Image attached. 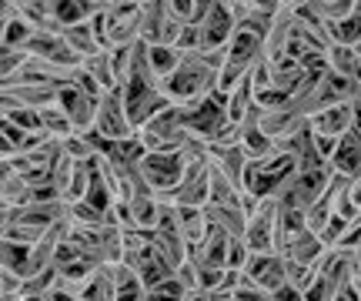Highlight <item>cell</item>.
Wrapping results in <instances>:
<instances>
[{
    "label": "cell",
    "instance_id": "cell-7",
    "mask_svg": "<svg viewBox=\"0 0 361 301\" xmlns=\"http://www.w3.org/2000/svg\"><path fill=\"white\" fill-rule=\"evenodd\" d=\"M201 51L214 54V51H228L234 30H238V20L228 4H207V13L201 20Z\"/></svg>",
    "mask_w": 361,
    "mask_h": 301
},
{
    "label": "cell",
    "instance_id": "cell-13",
    "mask_svg": "<svg viewBox=\"0 0 361 301\" xmlns=\"http://www.w3.org/2000/svg\"><path fill=\"white\" fill-rule=\"evenodd\" d=\"M37 37V27L17 11V4H4V51H27V44Z\"/></svg>",
    "mask_w": 361,
    "mask_h": 301
},
{
    "label": "cell",
    "instance_id": "cell-20",
    "mask_svg": "<svg viewBox=\"0 0 361 301\" xmlns=\"http://www.w3.org/2000/svg\"><path fill=\"white\" fill-rule=\"evenodd\" d=\"M328 67L341 74V78H361V54L358 47H345V44H331L328 51Z\"/></svg>",
    "mask_w": 361,
    "mask_h": 301
},
{
    "label": "cell",
    "instance_id": "cell-25",
    "mask_svg": "<svg viewBox=\"0 0 361 301\" xmlns=\"http://www.w3.org/2000/svg\"><path fill=\"white\" fill-rule=\"evenodd\" d=\"M271 301H305V291H298L295 285H284L281 291H274Z\"/></svg>",
    "mask_w": 361,
    "mask_h": 301
},
{
    "label": "cell",
    "instance_id": "cell-1",
    "mask_svg": "<svg viewBox=\"0 0 361 301\" xmlns=\"http://www.w3.org/2000/svg\"><path fill=\"white\" fill-rule=\"evenodd\" d=\"M295 174H298V161L291 154L278 151V154L268 157V161L247 164L245 191H241V195H251V197H258V201H278V195L291 184Z\"/></svg>",
    "mask_w": 361,
    "mask_h": 301
},
{
    "label": "cell",
    "instance_id": "cell-26",
    "mask_svg": "<svg viewBox=\"0 0 361 301\" xmlns=\"http://www.w3.org/2000/svg\"><path fill=\"white\" fill-rule=\"evenodd\" d=\"M348 197H351V204L361 211V178H355L351 181V188H348Z\"/></svg>",
    "mask_w": 361,
    "mask_h": 301
},
{
    "label": "cell",
    "instance_id": "cell-15",
    "mask_svg": "<svg viewBox=\"0 0 361 301\" xmlns=\"http://www.w3.org/2000/svg\"><path fill=\"white\" fill-rule=\"evenodd\" d=\"M78 301H117V264L94 268V275L80 281Z\"/></svg>",
    "mask_w": 361,
    "mask_h": 301
},
{
    "label": "cell",
    "instance_id": "cell-16",
    "mask_svg": "<svg viewBox=\"0 0 361 301\" xmlns=\"http://www.w3.org/2000/svg\"><path fill=\"white\" fill-rule=\"evenodd\" d=\"M331 171L341 174V178H348V181L361 178V134L355 128L338 141V151L331 157Z\"/></svg>",
    "mask_w": 361,
    "mask_h": 301
},
{
    "label": "cell",
    "instance_id": "cell-27",
    "mask_svg": "<svg viewBox=\"0 0 361 301\" xmlns=\"http://www.w3.org/2000/svg\"><path fill=\"white\" fill-rule=\"evenodd\" d=\"M144 301H147V298H144Z\"/></svg>",
    "mask_w": 361,
    "mask_h": 301
},
{
    "label": "cell",
    "instance_id": "cell-24",
    "mask_svg": "<svg viewBox=\"0 0 361 301\" xmlns=\"http://www.w3.org/2000/svg\"><path fill=\"white\" fill-rule=\"evenodd\" d=\"M234 301H271V295L268 291H261L258 285H251V281H241V288L234 291Z\"/></svg>",
    "mask_w": 361,
    "mask_h": 301
},
{
    "label": "cell",
    "instance_id": "cell-10",
    "mask_svg": "<svg viewBox=\"0 0 361 301\" xmlns=\"http://www.w3.org/2000/svg\"><path fill=\"white\" fill-rule=\"evenodd\" d=\"M44 4H47L51 30H71V27L87 24L101 7V4H80V0H44Z\"/></svg>",
    "mask_w": 361,
    "mask_h": 301
},
{
    "label": "cell",
    "instance_id": "cell-21",
    "mask_svg": "<svg viewBox=\"0 0 361 301\" xmlns=\"http://www.w3.org/2000/svg\"><path fill=\"white\" fill-rule=\"evenodd\" d=\"M84 70H87L90 78L101 84V91L104 94H111V91H121V80H117L114 74V64H111V54L101 51V54H94L90 61H84Z\"/></svg>",
    "mask_w": 361,
    "mask_h": 301
},
{
    "label": "cell",
    "instance_id": "cell-12",
    "mask_svg": "<svg viewBox=\"0 0 361 301\" xmlns=\"http://www.w3.org/2000/svg\"><path fill=\"white\" fill-rule=\"evenodd\" d=\"M324 245L318 235H311V231H301V235L288 238V245H284L278 254H281L284 262H295V264H305V268H318V262L324 258Z\"/></svg>",
    "mask_w": 361,
    "mask_h": 301
},
{
    "label": "cell",
    "instance_id": "cell-14",
    "mask_svg": "<svg viewBox=\"0 0 361 301\" xmlns=\"http://www.w3.org/2000/svg\"><path fill=\"white\" fill-rule=\"evenodd\" d=\"M228 251H231V235L221 228H211L204 241L191 251V258L197 268H228Z\"/></svg>",
    "mask_w": 361,
    "mask_h": 301
},
{
    "label": "cell",
    "instance_id": "cell-2",
    "mask_svg": "<svg viewBox=\"0 0 361 301\" xmlns=\"http://www.w3.org/2000/svg\"><path fill=\"white\" fill-rule=\"evenodd\" d=\"M180 124H184V131L191 137L204 141V145H214L224 134V128L231 124V118H228V94L214 91L207 94L204 101H197V104L180 107Z\"/></svg>",
    "mask_w": 361,
    "mask_h": 301
},
{
    "label": "cell",
    "instance_id": "cell-3",
    "mask_svg": "<svg viewBox=\"0 0 361 301\" xmlns=\"http://www.w3.org/2000/svg\"><path fill=\"white\" fill-rule=\"evenodd\" d=\"M141 174H144V181L151 184V191L164 201V197L174 195L180 188V181H184L188 157L180 154V151L178 154H147L141 161Z\"/></svg>",
    "mask_w": 361,
    "mask_h": 301
},
{
    "label": "cell",
    "instance_id": "cell-17",
    "mask_svg": "<svg viewBox=\"0 0 361 301\" xmlns=\"http://www.w3.org/2000/svg\"><path fill=\"white\" fill-rule=\"evenodd\" d=\"M30 258H34V245H17V241H4V271L17 275L20 281L30 278Z\"/></svg>",
    "mask_w": 361,
    "mask_h": 301
},
{
    "label": "cell",
    "instance_id": "cell-9",
    "mask_svg": "<svg viewBox=\"0 0 361 301\" xmlns=\"http://www.w3.org/2000/svg\"><path fill=\"white\" fill-rule=\"evenodd\" d=\"M245 278L251 285H258L261 291H281L288 285V262L281 254H251V262L245 268Z\"/></svg>",
    "mask_w": 361,
    "mask_h": 301
},
{
    "label": "cell",
    "instance_id": "cell-4",
    "mask_svg": "<svg viewBox=\"0 0 361 301\" xmlns=\"http://www.w3.org/2000/svg\"><path fill=\"white\" fill-rule=\"evenodd\" d=\"M107 13V40L111 47H130L141 40L144 4H104Z\"/></svg>",
    "mask_w": 361,
    "mask_h": 301
},
{
    "label": "cell",
    "instance_id": "cell-11",
    "mask_svg": "<svg viewBox=\"0 0 361 301\" xmlns=\"http://www.w3.org/2000/svg\"><path fill=\"white\" fill-rule=\"evenodd\" d=\"M351 128H355V104H335V107L318 111V114H311V131L318 134V137L341 141Z\"/></svg>",
    "mask_w": 361,
    "mask_h": 301
},
{
    "label": "cell",
    "instance_id": "cell-6",
    "mask_svg": "<svg viewBox=\"0 0 361 301\" xmlns=\"http://www.w3.org/2000/svg\"><path fill=\"white\" fill-rule=\"evenodd\" d=\"M94 131L104 134V137L114 141V145L130 141V137L137 134V128H134L130 118H128V107H124V94L121 91L104 94L101 107H97V124H94Z\"/></svg>",
    "mask_w": 361,
    "mask_h": 301
},
{
    "label": "cell",
    "instance_id": "cell-19",
    "mask_svg": "<svg viewBox=\"0 0 361 301\" xmlns=\"http://www.w3.org/2000/svg\"><path fill=\"white\" fill-rule=\"evenodd\" d=\"M147 61H151V74L157 84L174 78V70L180 67V51L178 47H147Z\"/></svg>",
    "mask_w": 361,
    "mask_h": 301
},
{
    "label": "cell",
    "instance_id": "cell-5",
    "mask_svg": "<svg viewBox=\"0 0 361 301\" xmlns=\"http://www.w3.org/2000/svg\"><path fill=\"white\" fill-rule=\"evenodd\" d=\"M57 107L71 118L74 134H87V131H94V124H97V107H101V101L90 97L78 84V78H74V84H67V87L57 91Z\"/></svg>",
    "mask_w": 361,
    "mask_h": 301
},
{
    "label": "cell",
    "instance_id": "cell-23",
    "mask_svg": "<svg viewBox=\"0 0 361 301\" xmlns=\"http://www.w3.org/2000/svg\"><path fill=\"white\" fill-rule=\"evenodd\" d=\"M314 13L322 17L324 24H341L355 13V0H314Z\"/></svg>",
    "mask_w": 361,
    "mask_h": 301
},
{
    "label": "cell",
    "instance_id": "cell-22",
    "mask_svg": "<svg viewBox=\"0 0 361 301\" xmlns=\"http://www.w3.org/2000/svg\"><path fill=\"white\" fill-rule=\"evenodd\" d=\"M144 298H147V288L137 278V271L128 268V264H117V301H144Z\"/></svg>",
    "mask_w": 361,
    "mask_h": 301
},
{
    "label": "cell",
    "instance_id": "cell-18",
    "mask_svg": "<svg viewBox=\"0 0 361 301\" xmlns=\"http://www.w3.org/2000/svg\"><path fill=\"white\" fill-rule=\"evenodd\" d=\"M251 107H255V80L247 74V78L228 94V118H231V124H245Z\"/></svg>",
    "mask_w": 361,
    "mask_h": 301
},
{
    "label": "cell",
    "instance_id": "cell-8",
    "mask_svg": "<svg viewBox=\"0 0 361 301\" xmlns=\"http://www.w3.org/2000/svg\"><path fill=\"white\" fill-rule=\"evenodd\" d=\"M274 241H278V201H261V208L247 221L245 245L251 254H278Z\"/></svg>",
    "mask_w": 361,
    "mask_h": 301
}]
</instances>
